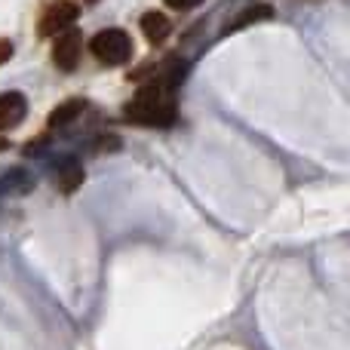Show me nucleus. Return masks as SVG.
<instances>
[{"label":"nucleus","mask_w":350,"mask_h":350,"mask_svg":"<svg viewBox=\"0 0 350 350\" xmlns=\"http://www.w3.org/2000/svg\"><path fill=\"white\" fill-rule=\"evenodd\" d=\"M74 18H77V3H71V0H55V3L40 16V34L59 37L62 31L71 28Z\"/></svg>","instance_id":"4"},{"label":"nucleus","mask_w":350,"mask_h":350,"mask_svg":"<svg viewBox=\"0 0 350 350\" xmlns=\"http://www.w3.org/2000/svg\"><path fill=\"white\" fill-rule=\"evenodd\" d=\"M170 31H172V22L163 16V12L151 10L142 16V34H145L151 43H163L166 37H170Z\"/></svg>","instance_id":"8"},{"label":"nucleus","mask_w":350,"mask_h":350,"mask_svg":"<svg viewBox=\"0 0 350 350\" xmlns=\"http://www.w3.org/2000/svg\"><path fill=\"white\" fill-rule=\"evenodd\" d=\"M175 86L166 80H154V83L142 86L133 96V102L123 108L126 120L139 123V126H172L175 123Z\"/></svg>","instance_id":"1"},{"label":"nucleus","mask_w":350,"mask_h":350,"mask_svg":"<svg viewBox=\"0 0 350 350\" xmlns=\"http://www.w3.org/2000/svg\"><path fill=\"white\" fill-rule=\"evenodd\" d=\"M267 18H273V6L271 3H255V6H249V10L237 12V16L224 25V34H234V31H243V28H249V25L267 22Z\"/></svg>","instance_id":"7"},{"label":"nucleus","mask_w":350,"mask_h":350,"mask_svg":"<svg viewBox=\"0 0 350 350\" xmlns=\"http://www.w3.org/2000/svg\"><path fill=\"white\" fill-rule=\"evenodd\" d=\"M203 0H166V6H172V10L185 12V10H193V6H200Z\"/></svg>","instance_id":"11"},{"label":"nucleus","mask_w":350,"mask_h":350,"mask_svg":"<svg viewBox=\"0 0 350 350\" xmlns=\"http://www.w3.org/2000/svg\"><path fill=\"white\" fill-rule=\"evenodd\" d=\"M80 53H83V34L80 31H62L53 43V62L62 71H74L80 62Z\"/></svg>","instance_id":"3"},{"label":"nucleus","mask_w":350,"mask_h":350,"mask_svg":"<svg viewBox=\"0 0 350 350\" xmlns=\"http://www.w3.org/2000/svg\"><path fill=\"white\" fill-rule=\"evenodd\" d=\"M28 114V102L22 92H3L0 96V129H12L25 120Z\"/></svg>","instance_id":"5"},{"label":"nucleus","mask_w":350,"mask_h":350,"mask_svg":"<svg viewBox=\"0 0 350 350\" xmlns=\"http://www.w3.org/2000/svg\"><path fill=\"white\" fill-rule=\"evenodd\" d=\"M53 178H55V187H59L62 193H74L80 185H83V166L77 163L74 157H65V160H59L55 163V172H53Z\"/></svg>","instance_id":"6"},{"label":"nucleus","mask_w":350,"mask_h":350,"mask_svg":"<svg viewBox=\"0 0 350 350\" xmlns=\"http://www.w3.org/2000/svg\"><path fill=\"white\" fill-rule=\"evenodd\" d=\"M90 49L102 65H126L133 59V37L123 28H105L90 40Z\"/></svg>","instance_id":"2"},{"label":"nucleus","mask_w":350,"mask_h":350,"mask_svg":"<svg viewBox=\"0 0 350 350\" xmlns=\"http://www.w3.org/2000/svg\"><path fill=\"white\" fill-rule=\"evenodd\" d=\"M31 187H34V178H31L25 170L3 175V181H0V191H12V193H28Z\"/></svg>","instance_id":"10"},{"label":"nucleus","mask_w":350,"mask_h":350,"mask_svg":"<svg viewBox=\"0 0 350 350\" xmlns=\"http://www.w3.org/2000/svg\"><path fill=\"white\" fill-rule=\"evenodd\" d=\"M83 111H86L83 98H68V102H62L59 108H53V114H49V126H68V123H74Z\"/></svg>","instance_id":"9"},{"label":"nucleus","mask_w":350,"mask_h":350,"mask_svg":"<svg viewBox=\"0 0 350 350\" xmlns=\"http://www.w3.org/2000/svg\"><path fill=\"white\" fill-rule=\"evenodd\" d=\"M83 3H96V0H83Z\"/></svg>","instance_id":"13"},{"label":"nucleus","mask_w":350,"mask_h":350,"mask_svg":"<svg viewBox=\"0 0 350 350\" xmlns=\"http://www.w3.org/2000/svg\"><path fill=\"white\" fill-rule=\"evenodd\" d=\"M12 53H16V49H12V40L0 37V65H3V62H10V59H12Z\"/></svg>","instance_id":"12"}]
</instances>
